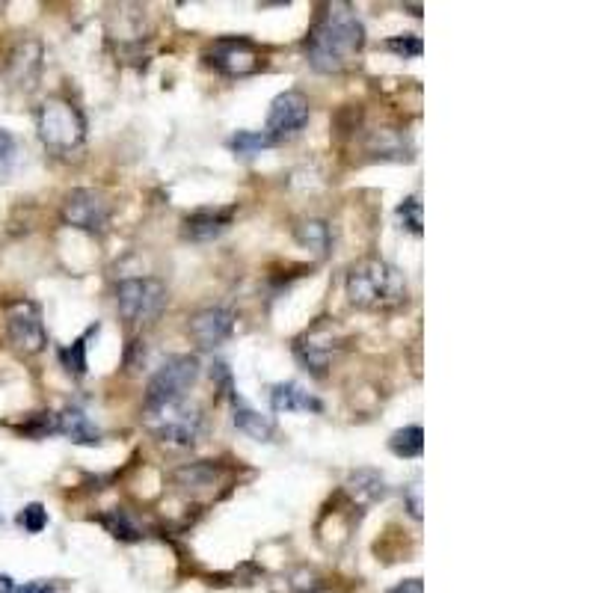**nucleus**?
<instances>
[{
    "instance_id": "nucleus-1",
    "label": "nucleus",
    "mask_w": 593,
    "mask_h": 593,
    "mask_svg": "<svg viewBox=\"0 0 593 593\" xmlns=\"http://www.w3.org/2000/svg\"><path fill=\"white\" fill-rule=\"evenodd\" d=\"M365 27L347 3H330L306 36V63L321 75H339L356 63Z\"/></svg>"
},
{
    "instance_id": "nucleus-2",
    "label": "nucleus",
    "mask_w": 593,
    "mask_h": 593,
    "mask_svg": "<svg viewBox=\"0 0 593 593\" xmlns=\"http://www.w3.org/2000/svg\"><path fill=\"white\" fill-rule=\"evenodd\" d=\"M344 294L350 306L362 312H395L407 303L410 285L395 264L383 258H359L347 270Z\"/></svg>"
},
{
    "instance_id": "nucleus-3",
    "label": "nucleus",
    "mask_w": 593,
    "mask_h": 593,
    "mask_svg": "<svg viewBox=\"0 0 593 593\" xmlns=\"http://www.w3.org/2000/svg\"><path fill=\"white\" fill-rule=\"evenodd\" d=\"M196 377H199V359L196 356H190V353L170 356L155 371V377L149 380L143 413H158V410H167V407L181 404L184 395L190 392V386L196 383Z\"/></svg>"
},
{
    "instance_id": "nucleus-4",
    "label": "nucleus",
    "mask_w": 593,
    "mask_h": 593,
    "mask_svg": "<svg viewBox=\"0 0 593 593\" xmlns=\"http://www.w3.org/2000/svg\"><path fill=\"white\" fill-rule=\"evenodd\" d=\"M36 128H39V140L51 152H72L86 137V119L66 98H48L36 113Z\"/></svg>"
},
{
    "instance_id": "nucleus-5",
    "label": "nucleus",
    "mask_w": 593,
    "mask_h": 593,
    "mask_svg": "<svg viewBox=\"0 0 593 593\" xmlns=\"http://www.w3.org/2000/svg\"><path fill=\"white\" fill-rule=\"evenodd\" d=\"M170 303V291L161 279L152 276H134V279H122L116 285V306L119 315L131 324H143V321H155Z\"/></svg>"
},
{
    "instance_id": "nucleus-6",
    "label": "nucleus",
    "mask_w": 593,
    "mask_h": 593,
    "mask_svg": "<svg viewBox=\"0 0 593 593\" xmlns=\"http://www.w3.org/2000/svg\"><path fill=\"white\" fill-rule=\"evenodd\" d=\"M6 339L21 356H36L48 347L42 312L33 300H12L6 306Z\"/></svg>"
},
{
    "instance_id": "nucleus-7",
    "label": "nucleus",
    "mask_w": 593,
    "mask_h": 593,
    "mask_svg": "<svg viewBox=\"0 0 593 593\" xmlns=\"http://www.w3.org/2000/svg\"><path fill=\"white\" fill-rule=\"evenodd\" d=\"M205 63L226 75V78H247V75H255L261 69V51L255 48L250 39H217L208 51H205Z\"/></svg>"
},
{
    "instance_id": "nucleus-8",
    "label": "nucleus",
    "mask_w": 593,
    "mask_h": 593,
    "mask_svg": "<svg viewBox=\"0 0 593 593\" xmlns=\"http://www.w3.org/2000/svg\"><path fill=\"white\" fill-rule=\"evenodd\" d=\"M146 424L149 430L167 442V445H178V448H190L196 439H199V430H202V416L196 407H187L184 401L167 407V410H158V413H146Z\"/></svg>"
},
{
    "instance_id": "nucleus-9",
    "label": "nucleus",
    "mask_w": 593,
    "mask_h": 593,
    "mask_svg": "<svg viewBox=\"0 0 593 593\" xmlns=\"http://www.w3.org/2000/svg\"><path fill=\"white\" fill-rule=\"evenodd\" d=\"M63 223L81 232H104L110 223V202L104 199V193L89 190V187H75L66 193L63 199Z\"/></svg>"
},
{
    "instance_id": "nucleus-10",
    "label": "nucleus",
    "mask_w": 593,
    "mask_h": 593,
    "mask_svg": "<svg viewBox=\"0 0 593 593\" xmlns=\"http://www.w3.org/2000/svg\"><path fill=\"white\" fill-rule=\"evenodd\" d=\"M306 122H309V98L297 89H288V92L273 98L264 134L273 143H279V140H288V137L300 134L306 128Z\"/></svg>"
},
{
    "instance_id": "nucleus-11",
    "label": "nucleus",
    "mask_w": 593,
    "mask_h": 593,
    "mask_svg": "<svg viewBox=\"0 0 593 593\" xmlns=\"http://www.w3.org/2000/svg\"><path fill=\"white\" fill-rule=\"evenodd\" d=\"M235 330V315L223 306H211V309H202L190 318L187 324V333L190 339L196 341L202 350H214L220 347L223 341L232 336Z\"/></svg>"
},
{
    "instance_id": "nucleus-12",
    "label": "nucleus",
    "mask_w": 593,
    "mask_h": 593,
    "mask_svg": "<svg viewBox=\"0 0 593 593\" xmlns=\"http://www.w3.org/2000/svg\"><path fill=\"white\" fill-rule=\"evenodd\" d=\"M294 353L306 371H312L315 377H324V371L330 368V359H333V336L327 333L324 339H318V333L312 330L294 344Z\"/></svg>"
},
{
    "instance_id": "nucleus-13",
    "label": "nucleus",
    "mask_w": 593,
    "mask_h": 593,
    "mask_svg": "<svg viewBox=\"0 0 593 593\" xmlns=\"http://www.w3.org/2000/svg\"><path fill=\"white\" fill-rule=\"evenodd\" d=\"M270 404L276 413H321L324 404L309 395L300 383H276L270 392Z\"/></svg>"
},
{
    "instance_id": "nucleus-14",
    "label": "nucleus",
    "mask_w": 593,
    "mask_h": 593,
    "mask_svg": "<svg viewBox=\"0 0 593 593\" xmlns=\"http://www.w3.org/2000/svg\"><path fill=\"white\" fill-rule=\"evenodd\" d=\"M232 226V211H196L184 220V238L190 241H214Z\"/></svg>"
},
{
    "instance_id": "nucleus-15",
    "label": "nucleus",
    "mask_w": 593,
    "mask_h": 593,
    "mask_svg": "<svg viewBox=\"0 0 593 593\" xmlns=\"http://www.w3.org/2000/svg\"><path fill=\"white\" fill-rule=\"evenodd\" d=\"M344 490L353 502L359 505H374L386 496V481L377 469H356L347 475L344 481Z\"/></svg>"
},
{
    "instance_id": "nucleus-16",
    "label": "nucleus",
    "mask_w": 593,
    "mask_h": 593,
    "mask_svg": "<svg viewBox=\"0 0 593 593\" xmlns=\"http://www.w3.org/2000/svg\"><path fill=\"white\" fill-rule=\"evenodd\" d=\"M232 422H235V427H238L241 433H247L255 442H270L273 433H276L273 419H267V416H261L253 407H247L235 392H232Z\"/></svg>"
},
{
    "instance_id": "nucleus-17",
    "label": "nucleus",
    "mask_w": 593,
    "mask_h": 593,
    "mask_svg": "<svg viewBox=\"0 0 593 593\" xmlns=\"http://www.w3.org/2000/svg\"><path fill=\"white\" fill-rule=\"evenodd\" d=\"M42 66V48L36 42H24L9 57V78L18 86H33Z\"/></svg>"
},
{
    "instance_id": "nucleus-18",
    "label": "nucleus",
    "mask_w": 593,
    "mask_h": 593,
    "mask_svg": "<svg viewBox=\"0 0 593 593\" xmlns=\"http://www.w3.org/2000/svg\"><path fill=\"white\" fill-rule=\"evenodd\" d=\"M57 433L69 436L78 445H95V442H101V430L89 422V416H86L84 410H78V407H69V410H63L57 416Z\"/></svg>"
},
{
    "instance_id": "nucleus-19",
    "label": "nucleus",
    "mask_w": 593,
    "mask_h": 593,
    "mask_svg": "<svg viewBox=\"0 0 593 593\" xmlns=\"http://www.w3.org/2000/svg\"><path fill=\"white\" fill-rule=\"evenodd\" d=\"M294 238L300 247L315 250L318 255L330 253V226L324 220H303L294 226Z\"/></svg>"
},
{
    "instance_id": "nucleus-20",
    "label": "nucleus",
    "mask_w": 593,
    "mask_h": 593,
    "mask_svg": "<svg viewBox=\"0 0 593 593\" xmlns=\"http://www.w3.org/2000/svg\"><path fill=\"white\" fill-rule=\"evenodd\" d=\"M389 448L395 457H404V460H413V457H422L424 454V430L419 424H410V427H401L392 433L389 439Z\"/></svg>"
},
{
    "instance_id": "nucleus-21",
    "label": "nucleus",
    "mask_w": 593,
    "mask_h": 593,
    "mask_svg": "<svg viewBox=\"0 0 593 593\" xmlns=\"http://www.w3.org/2000/svg\"><path fill=\"white\" fill-rule=\"evenodd\" d=\"M175 481L184 487V490H202V487H214L217 481V466L211 463H193V466H184L175 472Z\"/></svg>"
},
{
    "instance_id": "nucleus-22",
    "label": "nucleus",
    "mask_w": 593,
    "mask_h": 593,
    "mask_svg": "<svg viewBox=\"0 0 593 593\" xmlns=\"http://www.w3.org/2000/svg\"><path fill=\"white\" fill-rule=\"evenodd\" d=\"M101 525H104L107 534L116 537V540H125V543L140 540V528H137V522H134L125 510H107V513L101 516Z\"/></svg>"
},
{
    "instance_id": "nucleus-23",
    "label": "nucleus",
    "mask_w": 593,
    "mask_h": 593,
    "mask_svg": "<svg viewBox=\"0 0 593 593\" xmlns=\"http://www.w3.org/2000/svg\"><path fill=\"white\" fill-rule=\"evenodd\" d=\"M270 146H276V143H273L264 131H261V134H255V131H238V134L229 140V149H232L235 155H247V158H253V155L270 149Z\"/></svg>"
},
{
    "instance_id": "nucleus-24",
    "label": "nucleus",
    "mask_w": 593,
    "mask_h": 593,
    "mask_svg": "<svg viewBox=\"0 0 593 593\" xmlns=\"http://www.w3.org/2000/svg\"><path fill=\"white\" fill-rule=\"evenodd\" d=\"M92 330H95V327H92ZM92 330H89L86 336H81L78 341H72L69 347L60 350V362H63V368H66L72 377H84L86 368H89V365H86V339L92 336Z\"/></svg>"
},
{
    "instance_id": "nucleus-25",
    "label": "nucleus",
    "mask_w": 593,
    "mask_h": 593,
    "mask_svg": "<svg viewBox=\"0 0 593 593\" xmlns=\"http://www.w3.org/2000/svg\"><path fill=\"white\" fill-rule=\"evenodd\" d=\"M398 220L404 223V229L407 232H413V235H422V199L419 196H407L401 205H398Z\"/></svg>"
},
{
    "instance_id": "nucleus-26",
    "label": "nucleus",
    "mask_w": 593,
    "mask_h": 593,
    "mask_svg": "<svg viewBox=\"0 0 593 593\" xmlns=\"http://www.w3.org/2000/svg\"><path fill=\"white\" fill-rule=\"evenodd\" d=\"M386 48H389L392 54H398L401 60H416V57H422L424 42L419 36L407 33V36H392V39L386 42Z\"/></svg>"
},
{
    "instance_id": "nucleus-27",
    "label": "nucleus",
    "mask_w": 593,
    "mask_h": 593,
    "mask_svg": "<svg viewBox=\"0 0 593 593\" xmlns=\"http://www.w3.org/2000/svg\"><path fill=\"white\" fill-rule=\"evenodd\" d=\"M18 522L24 525V531H30V534H39V531L48 525V510L42 508V505H27V508L21 510Z\"/></svg>"
},
{
    "instance_id": "nucleus-28",
    "label": "nucleus",
    "mask_w": 593,
    "mask_h": 593,
    "mask_svg": "<svg viewBox=\"0 0 593 593\" xmlns=\"http://www.w3.org/2000/svg\"><path fill=\"white\" fill-rule=\"evenodd\" d=\"M404 505H407L410 516H413L416 522H422V478H416V481H410V484L404 487Z\"/></svg>"
},
{
    "instance_id": "nucleus-29",
    "label": "nucleus",
    "mask_w": 593,
    "mask_h": 593,
    "mask_svg": "<svg viewBox=\"0 0 593 593\" xmlns=\"http://www.w3.org/2000/svg\"><path fill=\"white\" fill-rule=\"evenodd\" d=\"M15 155H18L15 137H12L6 128H0V167H9V164L15 161Z\"/></svg>"
},
{
    "instance_id": "nucleus-30",
    "label": "nucleus",
    "mask_w": 593,
    "mask_h": 593,
    "mask_svg": "<svg viewBox=\"0 0 593 593\" xmlns=\"http://www.w3.org/2000/svg\"><path fill=\"white\" fill-rule=\"evenodd\" d=\"M386 593H424L422 579H407V582H401V585H395L392 591Z\"/></svg>"
},
{
    "instance_id": "nucleus-31",
    "label": "nucleus",
    "mask_w": 593,
    "mask_h": 593,
    "mask_svg": "<svg viewBox=\"0 0 593 593\" xmlns=\"http://www.w3.org/2000/svg\"><path fill=\"white\" fill-rule=\"evenodd\" d=\"M12 593H54V588L48 582H30V585H24V588H18V591Z\"/></svg>"
},
{
    "instance_id": "nucleus-32",
    "label": "nucleus",
    "mask_w": 593,
    "mask_h": 593,
    "mask_svg": "<svg viewBox=\"0 0 593 593\" xmlns=\"http://www.w3.org/2000/svg\"><path fill=\"white\" fill-rule=\"evenodd\" d=\"M15 588H12V579L9 576H0V593H12Z\"/></svg>"
}]
</instances>
